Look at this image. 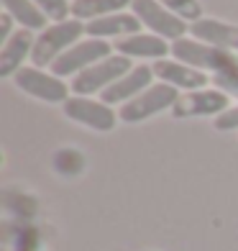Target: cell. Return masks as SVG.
<instances>
[{"label":"cell","mask_w":238,"mask_h":251,"mask_svg":"<svg viewBox=\"0 0 238 251\" xmlns=\"http://www.w3.org/2000/svg\"><path fill=\"white\" fill-rule=\"evenodd\" d=\"M82 33H87V24H82L77 18L51 24L49 28H44L36 36V44H33V51H31L33 67H39V70L51 67L67 49H72L74 44L82 41Z\"/></svg>","instance_id":"cell-1"},{"label":"cell","mask_w":238,"mask_h":251,"mask_svg":"<svg viewBox=\"0 0 238 251\" xmlns=\"http://www.w3.org/2000/svg\"><path fill=\"white\" fill-rule=\"evenodd\" d=\"M131 70H133V64H131L128 56L110 54L108 59L93 64V67H90V70H85L82 75H77V77L72 79L70 87H72L74 95H82V98H90V95H95V93L103 95L108 87H113L120 77H126Z\"/></svg>","instance_id":"cell-2"},{"label":"cell","mask_w":238,"mask_h":251,"mask_svg":"<svg viewBox=\"0 0 238 251\" xmlns=\"http://www.w3.org/2000/svg\"><path fill=\"white\" fill-rule=\"evenodd\" d=\"M13 85L21 90V93H26L31 98L36 100H44V102H51V105H56V102H64L70 100L72 95V87L64 82L62 77H56L51 72H44L39 70V67H21V70L13 75Z\"/></svg>","instance_id":"cell-3"},{"label":"cell","mask_w":238,"mask_h":251,"mask_svg":"<svg viewBox=\"0 0 238 251\" xmlns=\"http://www.w3.org/2000/svg\"><path fill=\"white\" fill-rule=\"evenodd\" d=\"M172 56L174 62H182L192 70H200V72H225L228 67L233 64L236 54L233 51H223V49H215L208 47V44H200L195 39H179L172 44Z\"/></svg>","instance_id":"cell-4"},{"label":"cell","mask_w":238,"mask_h":251,"mask_svg":"<svg viewBox=\"0 0 238 251\" xmlns=\"http://www.w3.org/2000/svg\"><path fill=\"white\" fill-rule=\"evenodd\" d=\"M131 8H133V16L141 21V26H146L154 36H162L172 44L185 39V33L190 31L187 21L174 16L172 10H167L159 0H133Z\"/></svg>","instance_id":"cell-5"},{"label":"cell","mask_w":238,"mask_h":251,"mask_svg":"<svg viewBox=\"0 0 238 251\" xmlns=\"http://www.w3.org/2000/svg\"><path fill=\"white\" fill-rule=\"evenodd\" d=\"M110 51H113V47L108 41H103V39H85V41L74 44L72 49H67L59 59L51 64V75L62 77V79L64 77H77V75H82L85 70H90L93 64L108 59Z\"/></svg>","instance_id":"cell-6"},{"label":"cell","mask_w":238,"mask_h":251,"mask_svg":"<svg viewBox=\"0 0 238 251\" xmlns=\"http://www.w3.org/2000/svg\"><path fill=\"white\" fill-rule=\"evenodd\" d=\"M177 100H179L177 87L159 82V85H151L146 93H141L136 100L126 102V105H120L118 118L123 123H141L146 118H154L156 113H162L167 108H174Z\"/></svg>","instance_id":"cell-7"},{"label":"cell","mask_w":238,"mask_h":251,"mask_svg":"<svg viewBox=\"0 0 238 251\" xmlns=\"http://www.w3.org/2000/svg\"><path fill=\"white\" fill-rule=\"evenodd\" d=\"M64 116L87 126L93 131H100V133L113 131L118 123V113L113 110V105H108L103 100L82 98V95H72L64 102Z\"/></svg>","instance_id":"cell-8"},{"label":"cell","mask_w":238,"mask_h":251,"mask_svg":"<svg viewBox=\"0 0 238 251\" xmlns=\"http://www.w3.org/2000/svg\"><path fill=\"white\" fill-rule=\"evenodd\" d=\"M174 110V118H200V116H215L228 110V95L220 90H195V93L179 95Z\"/></svg>","instance_id":"cell-9"},{"label":"cell","mask_w":238,"mask_h":251,"mask_svg":"<svg viewBox=\"0 0 238 251\" xmlns=\"http://www.w3.org/2000/svg\"><path fill=\"white\" fill-rule=\"evenodd\" d=\"M154 75L162 79L164 85H172L177 90H187V93H195V90H205L210 77L200 70H192V67L182 64V62H172V59H159L151 64Z\"/></svg>","instance_id":"cell-10"},{"label":"cell","mask_w":238,"mask_h":251,"mask_svg":"<svg viewBox=\"0 0 238 251\" xmlns=\"http://www.w3.org/2000/svg\"><path fill=\"white\" fill-rule=\"evenodd\" d=\"M151 79H154L151 67H146V64L133 67L126 77H120L116 85L105 90L103 102H108V105H126V102L136 100L141 93H146V90L151 87Z\"/></svg>","instance_id":"cell-11"},{"label":"cell","mask_w":238,"mask_h":251,"mask_svg":"<svg viewBox=\"0 0 238 251\" xmlns=\"http://www.w3.org/2000/svg\"><path fill=\"white\" fill-rule=\"evenodd\" d=\"M192 39L208 47L223 49V51H238V26L225 24V21L215 18H200L195 24H190Z\"/></svg>","instance_id":"cell-12"},{"label":"cell","mask_w":238,"mask_h":251,"mask_svg":"<svg viewBox=\"0 0 238 251\" xmlns=\"http://www.w3.org/2000/svg\"><path fill=\"white\" fill-rule=\"evenodd\" d=\"M116 49L118 54L128 56V59H164L167 54H172V44L162 36H154V33H133V36H123L116 41Z\"/></svg>","instance_id":"cell-13"},{"label":"cell","mask_w":238,"mask_h":251,"mask_svg":"<svg viewBox=\"0 0 238 251\" xmlns=\"http://www.w3.org/2000/svg\"><path fill=\"white\" fill-rule=\"evenodd\" d=\"M33 31L28 28H18L8 41H3V49H0V77H13L26 59H31L33 51Z\"/></svg>","instance_id":"cell-14"},{"label":"cell","mask_w":238,"mask_h":251,"mask_svg":"<svg viewBox=\"0 0 238 251\" xmlns=\"http://www.w3.org/2000/svg\"><path fill=\"white\" fill-rule=\"evenodd\" d=\"M141 33V21L133 13H113V16H103L87 24V36L90 39H123V36H133Z\"/></svg>","instance_id":"cell-15"},{"label":"cell","mask_w":238,"mask_h":251,"mask_svg":"<svg viewBox=\"0 0 238 251\" xmlns=\"http://www.w3.org/2000/svg\"><path fill=\"white\" fill-rule=\"evenodd\" d=\"M3 3V10L8 16H13V21L21 28L28 31H44L47 28V16L39 10V5L33 0H0Z\"/></svg>","instance_id":"cell-16"},{"label":"cell","mask_w":238,"mask_h":251,"mask_svg":"<svg viewBox=\"0 0 238 251\" xmlns=\"http://www.w3.org/2000/svg\"><path fill=\"white\" fill-rule=\"evenodd\" d=\"M133 0H74L72 3V18L77 21H95L103 16L120 13L126 5H131Z\"/></svg>","instance_id":"cell-17"},{"label":"cell","mask_w":238,"mask_h":251,"mask_svg":"<svg viewBox=\"0 0 238 251\" xmlns=\"http://www.w3.org/2000/svg\"><path fill=\"white\" fill-rule=\"evenodd\" d=\"M167 10H172L174 16H179L182 21H190V24H195V21L202 18V5L197 0H159Z\"/></svg>","instance_id":"cell-18"},{"label":"cell","mask_w":238,"mask_h":251,"mask_svg":"<svg viewBox=\"0 0 238 251\" xmlns=\"http://www.w3.org/2000/svg\"><path fill=\"white\" fill-rule=\"evenodd\" d=\"M213 82H215V90H220V93H225V95H236L238 98V54H236L233 64L225 72L213 75Z\"/></svg>","instance_id":"cell-19"},{"label":"cell","mask_w":238,"mask_h":251,"mask_svg":"<svg viewBox=\"0 0 238 251\" xmlns=\"http://www.w3.org/2000/svg\"><path fill=\"white\" fill-rule=\"evenodd\" d=\"M39 5V10L47 18H51L54 24H62V21H70L67 16H72V5L67 0H33Z\"/></svg>","instance_id":"cell-20"},{"label":"cell","mask_w":238,"mask_h":251,"mask_svg":"<svg viewBox=\"0 0 238 251\" xmlns=\"http://www.w3.org/2000/svg\"><path fill=\"white\" fill-rule=\"evenodd\" d=\"M215 128L218 131H238V105L220 113V116L215 118Z\"/></svg>","instance_id":"cell-21"},{"label":"cell","mask_w":238,"mask_h":251,"mask_svg":"<svg viewBox=\"0 0 238 251\" xmlns=\"http://www.w3.org/2000/svg\"><path fill=\"white\" fill-rule=\"evenodd\" d=\"M13 24H16L13 16H8L5 10H3V16H0V39H3V41H8V39L16 33V31H13Z\"/></svg>","instance_id":"cell-22"}]
</instances>
